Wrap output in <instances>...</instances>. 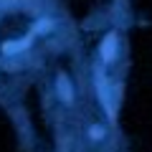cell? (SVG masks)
I'll use <instances>...</instances> for the list:
<instances>
[{
	"instance_id": "cell-1",
	"label": "cell",
	"mask_w": 152,
	"mask_h": 152,
	"mask_svg": "<svg viewBox=\"0 0 152 152\" xmlns=\"http://www.w3.org/2000/svg\"><path fill=\"white\" fill-rule=\"evenodd\" d=\"M114 51H117V38H114V36H109L107 41H104V46H102L104 58H107V61H112V58H114Z\"/></svg>"
},
{
	"instance_id": "cell-2",
	"label": "cell",
	"mask_w": 152,
	"mask_h": 152,
	"mask_svg": "<svg viewBox=\"0 0 152 152\" xmlns=\"http://www.w3.org/2000/svg\"><path fill=\"white\" fill-rule=\"evenodd\" d=\"M58 91H61V99L71 102V89H69V84H66V79H64V76L58 79Z\"/></svg>"
}]
</instances>
